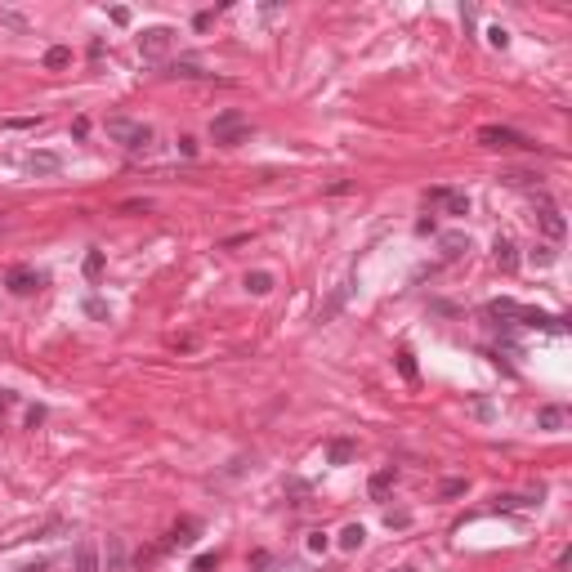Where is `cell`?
Instances as JSON below:
<instances>
[{"label":"cell","mask_w":572,"mask_h":572,"mask_svg":"<svg viewBox=\"0 0 572 572\" xmlns=\"http://www.w3.org/2000/svg\"><path fill=\"white\" fill-rule=\"evenodd\" d=\"M103 130H108V139L121 143L126 152H148V148H152V126H143V121L108 117V121H103Z\"/></svg>","instance_id":"obj_1"},{"label":"cell","mask_w":572,"mask_h":572,"mask_svg":"<svg viewBox=\"0 0 572 572\" xmlns=\"http://www.w3.org/2000/svg\"><path fill=\"white\" fill-rule=\"evenodd\" d=\"M211 139L215 143H224V148H237V143H246L251 139V121L242 117V112H219V117L211 121Z\"/></svg>","instance_id":"obj_2"},{"label":"cell","mask_w":572,"mask_h":572,"mask_svg":"<svg viewBox=\"0 0 572 572\" xmlns=\"http://www.w3.org/2000/svg\"><path fill=\"white\" fill-rule=\"evenodd\" d=\"M474 139H479L483 148H537L528 135H519V130H510V126H483Z\"/></svg>","instance_id":"obj_3"},{"label":"cell","mask_w":572,"mask_h":572,"mask_svg":"<svg viewBox=\"0 0 572 572\" xmlns=\"http://www.w3.org/2000/svg\"><path fill=\"white\" fill-rule=\"evenodd\" d=\"M5 286H9L14 295H32V291H41V286H45V278H41L36 269H27V264H18V269L5 273Z\"/></svg>","instance_id":"obj_4"},{"label":"cell","mask_w":572,"mask_h":572,"mask_svg":"<svg viewBox=\"0 0 572 572\" xmlns=\"http://www.w3.org/2000/svg\"><path fill=\"white\" fill-rule=\"evenodd\" d=\"M170 36H175L170 27H148V32L139 36V54L143 59H161V54L170 50Z\"/></svg>","instance_id":"obj_5"},{"label":"cell","mask_w":572,"mask_h":572,"mask_svg":"<svg viewBox=\"0 0 572 572\" xmlns=\"http://www.w3.org/2000/svg\"><path fill=\"white\" fill-rule=\"evenodd\" d=\"M537 224H541V233H546L550 242H559V237L568 233V224H564V215H559V206H550V202H541V211H537Z\"/></svg>","instance_id":"obj_6"},{"label":"cell","mask_w":572,"mask_h":572,"mask_svg":"<svg viewBox=\"0 0 572 572\" xmlns=\"http://www.w3.org/2000/svg\"><path fill=\"white\" fill-rule=\"evenodd\" d=\"M394 483H398V474H394V465H389V470H376V474H371L367 492H371V497H376V501H385V497H389V488H394Z\"/></svg>","instance_id":"obj_7"},{"label":"cell","mask_w":572,"mask_h":572,"mask_svg":"<svg viewBox=\"0 0 572 572\" xmlns=\"http://www.w3.org/2000/svg\"><path fill=\"white\" fill-rule=\"evenodd\" d=\"M497 264H501V273H514V269H519V251H514L510 237H497Z\"/></svg>","instance_id":"obj_8"},{"label":"cell","mask_w":572,"mask_h":572,"mask_svg":"<svg viewBox=\"0 0 572 572\" xmlns=\"http://www.w3.org/2000/svg\"><path fill=\"white\" fill-rule=\"evenodd\" d=\"M76 572H99V550H94L90 541L76 546Z\"/></svg>","instance_id":"obj_9"},{"label":"cell","mask_w":572,"mask_h":572,"mask_svg":"<svg viewBox=\"0 0 572 572\" xmlns=\"http://www.w3.org/2000/svg\"><path fill=\"white\" fill-rule=\"evenodd\" d=\"M27 170H36V175H54V170H59V157H54V152H32V157H27Z\"/></svg>","instance_id":"obj_10"},{"label":"cell","mask_w":572,"mask_h":572,"mask_svg":"<svg viewBox=\"0 0 572 572\" xmlns=\"http://www.w3.org/2000/svg\"><path fill=\"white\" fill-rule=\"evenodd\" d=\"M465 251H470V237H461V233H447L443 237V260H461Z\"/></svg>","instance_id":"obj_11"},{"label":"cell","mask_w":572,"mask_h":572,"mask_svg":"<svg viewBox=\"0 0 572 572\" xmlns=\"http://www.w3.org/2000/svg\"><path fill=\"white\" fill-rule=\"evenodd\" d=\"M327 461L331 465H349L354 461V443H349V438H336V443L327 447Z\"/></svg>","instance_id":"obj_12"},{"label":"cell","mask_w":572,"mask_h":572,"mask_svg":"<svg viewBox=\"0 0 572 572\" xmlns=\"http://www.w3.org/2000/svg\"><path fill=\"white\" fill-rule=\"evenodd\" d=\"M246 291H251V295H269L273 291V273H264V269L246 273Z\"/></svg>","instance_id":"obj_13"},{"label":"cell","mask_w":572,"mask_h":572,"mask_svg":"<svg viewBox=\"0 0 572 572\" xmlns=\"http://www.w3.org/2000/svg\"><path fill=\"white\" fill-rule=\"evenodd\" d=\"M108 568L112 572H126V541H121V537H108Z\"/></svg>","instance_id":"obj_14"},{"label":"cell","mask_w":572,"mask_h":572,"mask_svg":"<svg viewBox=\"0 0 572 572\" xmlns=\"http://www.w3.org/2000/svg\"><path fill=\"white\" fill-rule=\"evenodd\" d=\"M68 63H72V50H68V45H50V50H45V68H50V72L68 68Z\"/></svg>","instance_id":"obj_15"},{"label":"cell","mask_w":572,"mask_h":572,"mask_svg":"<svg viewBox=\"0 0 572 572\" xmlns=\"http://www.w3.org/2000/svg\"><path fill=\"white\" fill-rule=\"evenodd\" d=\"M197 532H202V528H197V523H179V528L175 532H170V541H166V546H193V541H197Z\"/></svg>","instance_id":"obj_16"},{"label":"cell","mask_w":572,"mask_h":572,"mask_svg":"<svg viewBox=\"0 0 572 572\" xmlns=\"http://www.w3.org/2000/svg\"><path fill=\"white\" fill-rule=\"evenodd\" d=\"M438 202L447 206V215H470V197H465V193H447V188H443Z\"/></svg>","instance_id":"obj_17"},{"label":"cell","mask_w":572,"mask_h":572,"mask_svg":"<svg viewBox=\"0 0 572 572\" xmlns=\"http://www.w3.org/2000/svg\"><path fill=\"white\" fill-rule=\"evenodd\" d=\"M166 76H175V81H202V68H197V63H170V72Z\"/></svg>","instance_id":"obj_18"},{"label":"cell","mask_w":572,"mask_h":572,"mask_svg":"<svg viewBox=\"0 0 572 572\" xmlns=\"http://www.w3.org/2000/svg\"><path fill=\"white\" fill-rule=\"evenodd\" d=\"M537 425L541 429H559V425H564V407H541V412H537Z\"/></svg>","instance_id":"obj_19"},{"label":"cell","mask_w":572,"mask_h":572,"mask_svg":"<svg viewBox=\"0 0 572 572\" xmlns=\"http://www.w3.org/2000/svg\"><path fill=\"white\" fill-rule=\"evenodd\" d=\"M81 269H85V278H90V282H99V278H103V251H90Z\"/></svg>","instance_id":"obj_20"},{"label":"cell","mask_w":572,"mask_h":572,"mask_svg":"<svg viewBox=\"0 0 572 572\" xmlns=\"http://www.w3.org/2000/svg\"><path fill=\"white\" fill-rule=\"evenodd\" d=\"M362 537H367V532H362V523H349V528L340 532V546H345V550H358Z\"/></svg>","instance_id":"obj_21"},{"label":"cell","mask_w":572,"mask_h":572,"mask_svg":"<svg viewBox=\"0 0 572 572\" xmlns=\"http://www.w3.org/2000/svg\"><path fill=\"white\" fill-rule=\"evenodd\" d=\"M465 492H470V483H465V479H447L443 488H438V497L452 501V497H465Z\"/></svg>","instance_id":"obj_22"},{"label":"cell","mask_w":572,"mask_h":572,"mask_svg":"<svg viewBox=\"0 0 572 572\" xmlns=\"http://www.w3.org/2000/svg\"><path fill=\"white\" fill-rule=\"evenodd\" d=\"M32 126H41V117H9L5 121V130H32Z\"/></svg>","instance_id":"obj_23"},{"label":"cell","mask_w":572,"mask_h":572,"mask_svg":"<svg viewBox=\"0 0 572 572\" xmlns=\"http://www.w3.org/2000/svg\"><path fill=\"white\" fill-rule=\"evenodd\" d=\"M398 371H403L407 380H416V358L407 354V349H403V354H398Z\"/></svg>","instance_id":"obj_24"},{"label":"cell","mask_w":572,"mask_h":572,"mask_svg":"<svg viewBox=\"0 0 572 572\" xmlns=\"http://www.w3.org/2000/svg\"><path fill=\"white\" fill-rule=\"evenodd\" d=\"M488 41H492V50H505V45H510V32H505V27H492Z\"/></svg>","instance_id":"obj_25"},{"label":"cell","mask_w":572,"mask_h":572,"mask_svg":"<svg viewBox=\"0 0 572 572\" xmlns=\"http://www.w3.org/2000/svg\"><path fill=\"white\" fill-rule=\"evenodd\" d=\"M135 211H152L148 197H135V202H121V215H135Z\"/></svg>","instance_id":"obj_26"},{"label":"cell","mask_w":572,"mask_h":572,"mask_svg":"<svg viewBox=\"0 0 572 572\" xmlns=\"http://www.w3.org/2000/svg\"><path fill=\"white\" fill-rule=\"evenodd\" d=\"M309 550H313V555H322V550H327V532H313V537H309Z\"/></svg>","instance_id":"obj_27"},{"label":"cell","mask_w":572,"mask_h":572,"mask_svg":"<svg viewBox=\"0 0 572 572\" xmlns=\"http://www.w3.org/2000/svg\"><path fill=\"white\" fill-rule=\"evenodd\" d=\"M112 23L126 27V23H130V9H126V5H117V9H112Z\"/></svg>","instance_id":"obj_28"},{"label":"cell","mask_w":572,"mask_h":572,"mask_svg":"<svg viewBox=\"0 0 572 572\" xmlns=\"http://www.w3.org/2000/svg\"><path fill=\"white\" fill-rule=\"evenodd\" d=\"M211 568H215V555H202V559L193 564V572H211Z\"/></svg>","instance_id":"obj_29"},{"label":"cell","mask_w":572,"mask_h":572,"mask_svg":"<svg viewBox=\"0 0 572 572\" xmlns=\"http://www.w3.org/2000/svg\"><path fill=\"white\" fill-rule=\"evenodd\" d=\"M9 403H14V394H0V412H5V407H9Z\"/></svg>","instance_id":"obj_30"},{"label":"cell","mask_w":572,"mask_h":572,"mask_svg":"<svg viewBox=\"0 0 572 572\" xmlns=\"http://www.w3.org/2000/svg\"><path fill=\"white\" fill-rule=\"evenodd\" d=\"M394 572H407V568H394Z\"/></svg>","instance_id":"obj_31"}]
</instances>
